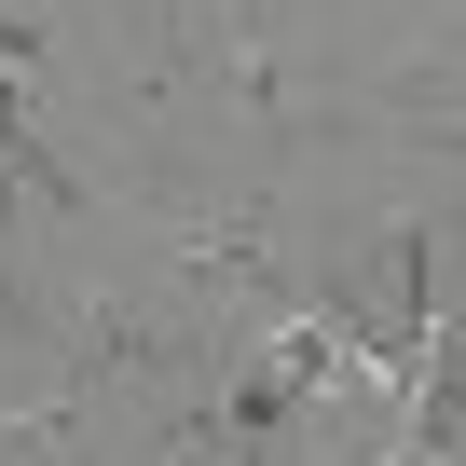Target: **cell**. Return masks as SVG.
<instances>
[{
    "label": "cell",
    "instance_id": "2",
    "mask_svg": "<svg viewBox=\"0 0 466 466\" xmlns=\"http://www.w3.org/2000/svg\"><path fill=\"white\" fill-rule=\"evenodd\" d=\"M384 466H439V452H411V439H398V452H384Z\"/></svg>",
    "mask_w": 466,
    "mask_h": 466
},
{
    "label": "cell",
    "instance_id": "1",
    "mask_svg": "<svg viewBox=\"0 0 466 466\" xmlns=\"http://www.w3.org/2000/svg\"><path fill=\"white\" fill-rule=\"evenodd\" d=\"M15 192L83 206V192H69V165H56V151H42V124H28V69H0V233H15Z\"/></svg>",
    "mask_w": 466,
    "mask_h": 466
}]
</instances>
